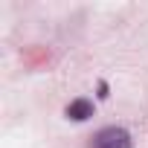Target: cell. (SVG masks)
Instances as JSON below:
<instances>
[{"instance_id": "cell-1", "label": "cell", "mask_w": 148, "mask_h": 148, "mask_svg": "<svg viewBox=\"0 0 148 148\" xmlns=\"http://www.w3.org/2000/svg\"><path fill=\"white\" fill-rule=\"evenodd\" d=\"M93 148H131V134L125 128H102L93 136Z\"/></svg>"}, {"instance_id": "cell-2", "label": "cell", "mask_w": 148, "mask_h": 148, "mask_svg": "<svg viewBox=\"0 0 148 148\" xmlns=\"http://www.w3.org/2000/svg\"><path fill=\"white\" fill-rule=\"evenodd\" d=\"M67 116L76 119V122L90 119V116H93V102H90V99H73V102L67 105Z\"/></svg>"}]
</instances>
